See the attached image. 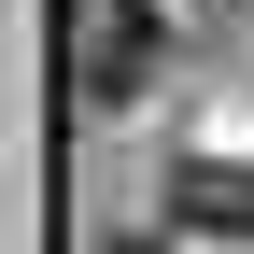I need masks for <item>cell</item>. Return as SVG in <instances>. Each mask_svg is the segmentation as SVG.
<instances>
[{
    "label": "cell",
    "mask_w": 254,
    "mask_h": 254,
    "mask_svg": "<svg viewBox=\"0 0 254 254\" xmlns=\"http://www.w3.org/2000/svg\"><path fill=\"white\" fill-rule=\"evenodd\" d=\"M155 57H170V43H155L141 0H85V28H71V99H85V113H127V99L155 85Z\"/></svg>",
    "instance_id": "cell-1"
},
{
    "label": "cell",
    "mask_w": 254,
    "mask_h": 254,
    "mask_svg": "<svg viewBox=\"0 0 254 254\" xmlns=\"http://www.w3.org/2000/svg\"><path fill=\"white\" fill-rule=\"evenodd\" d=\"M184 212H198V226H240V240H254V170H226V155H212V170H184Z\"/></svg>",
    "instance_id": "cell-2"
}]
</instances>
